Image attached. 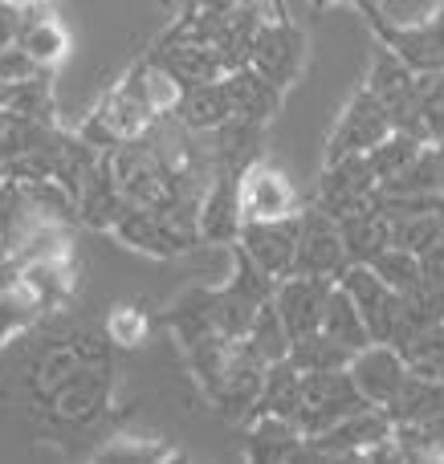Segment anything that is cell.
Here are the masks:
<instances>
[{"mask_svg": "<svg viewBox=\"0 0 444 464\" xmlns=\"http://www.w3.org/2000/svg\"><path fill=\"white\" fill-rule=\"evenodd\" d=\"M339 281L331 277H310V273H290V277L277 281L274 289V310L282 314L290 338L314 334L323 330V314H326V297Z\"/></svg>", "mask_w": 444, "mask_h": 464, "instance_id": "9a60e30c", "label": "cell"}, {"mask_svg": "<svg viewBox=\"0 0 444 464\" xmlns=\"http://www.w3.org/2000/svg\"><path fill=\"white\" fill-rule=\"evenodd\" d=\"M306 208L302 192L290 184L282 168L261 155L257 163L241 171V212L245 220H285V217H298Z\"/></svg>", "mask_w": 444, "mask_h": 464, "instance_id": "4fadbf2b", "label": "cell"}, {"mask_svg": "<svg viewBox=\"0 0 444 464\" xmlns=\"http://www.w3.org/2000/svg\"><path fill=\"white\" fill-rule=\"evenodd\" d=\"M339 228L351 265H372L391 245V217L380 212V204H367V208L351 212V217H339Z\"/></svg>", "mask_w": 444, "mask_h": 464, "instance_id": "4316f807", "label": "cell"}, {"mask_svg": "<svg viewBox=\"0 0 444 464\" xmlns=\"http://www.w3.org/2000/svg\"><path fill=\"white\" fill-rule=\"evenodd\" d=\"M372 269L380 273L383 281H388L396 294H412V289L424 285V273H420V256L408 253V248L400 245H388L380 256L372 261Z\"/></svg>", "mask_w": 444, "mask_h": 464, "instance_id": "60d3db41", "label": "cell"}, {"mask_svg": "<svg viewBox=\"0 0 444 464\" xmlns=\"http://www.w3.org/2000/svg\"><path fill=\"white\" fill-rule=\"evenodd\" d=\"M339 285L355 297L359 314L372 330V343H396L404 330V294H396L372 265H347Z\"/></svg>", "mask_w": 444, "mask_h": 464, "instance_id": "ba28073f", "label": "cell"}, {"mask_svg": "<svg viewBox=\"0 0 444 464\" xmlns=\"http://www.w3.org/2000/svg\"><path fill=\"white\" fill-rule=\"evenodd\" d=\"M0 106L16 114H29L37 122H57V106H53V70H37L33 78L0 86Z\"/></svg>", "mask_w": 444, "mask_h": 464, "instance_id": "4dcf8cb0", "label": "cell"}, {"mask_svg": "<svg viewBox=\"0 0 444 464\" xmlns=\"http://www.w3.org/2000/svg\"><path fill=\"white\" fill-rule=\"evenodd\" d=\"M106 334H111V343L119 346V351H139V346L147 343V334H151V318H147L143 305H114L111 314H106Z\"/></svg>", "mask_w": 444, "mask_h": 464, "instance_id": "b9f144b4", "label": "cell"}, {"mask_svg": "<svg viewBox=\"0 0 444 464\" xmlns=\"http://www.w3.org/2000/svg\"><path fill=\"white\" fill-rule=\"evenodd\" d=\"M208 151H212L217 171H236V176H241V171L249 168V163H257L261 151H265V122L233 114V119L220 122L217 130H208Z\"/></svg>", "mask_w": 444, "mask_h": 464, "instance_id": "603a6c76", "label": "cell"}, {"mask_svg": "<svg viewBox=\"0 0 444 464\" xmlns=\"http://www.w3.org/2000/svg\"><path fill=\"white\" fill-rule=\"evenodd\" d=\"M16 45H21L37 65H49V70L65 57L70 33L57 24L49 0H29V5H21V33H16Z\"/></svg>", "mask_w": 444, "mask_h": 464, "instance_id": "cb8c5ba5", "label": "cell"}, {"mask_svg": "<svg viewBox=\"0 0 444 464\" xmlns=\"http://www.w3.org/2000/svg\"><path fill=\"white\" fill-rule=\"evenodd\" d=\"M285 359H290L302 375H310V371H343V367H351L355 351H347L343 343H334L326 330H314V334L294 338Z\"/></svg>", "mask_w": 444, "mask_h": 464, "instance_id": "d6a6232c", "label": "cell"}, {"mask_svg": "<svg viewBox=\"0 0 444 464\" xmlns=\"http://www.w3.org/2000/svg\"><path fill=\"white\" fill-rule=\"evenodd\" d=\"M298 408H302V371L294 367L290 359L269 362L253 416H290L294 420V416H298Z\"/></svg>", "mask_w": 444, "mask_h": 464, "instance_id": "f1b7e54d", "label": "cell"}, {"mask_svg": "<svg viewBox=\"0 0 444 464\" xmlns=\"http://www.w3.org/2000/svg\"><path fill=\"white\" fill-rule=\"evenodd\" d=\"M367 24L375 29V37L383 45H391L416 73H429V70H444V0H437L429 16L420 21H404L400 24L396 16H388L380 5L363 8Z\"/></svg>", "mask_w": 444, "mask_h": 464, "instance_id": "7a4b0ae2", "label": "cell"}, {"mask_svg": "<svg viewBox=\"0 0 444 464\" xmlns=\"http://www.w3.org/2000/svg\"><path fill=\"white\" fill-rule=\"evenodd\" d=\"M16 33H21V5L0 0V49L16 45Z\"/></svg>", "mask_w": 444, "mask_h": 464, "instance_id": "7dc6e473", "label": "cell"}, {"mask_svg": "<svg viewBox=\"0 0 444 464\" xmlns=\"http://www.w3.org/2000/svg\"><path fill=\"white\" fill-rule=\"evenodd\" d=\"M163 326L179 338V346L200 334H212V285H192L163 310Z\"/></svg>", "mask_w": 444, "mask_h": 464, "instance_id": "f546056e", "label": "cell"}, {"mask_svg": "<svg viewBox=\"0 0 444 464\" xmlns=\"http://www.w3.org/2000/svg\"><path fill=\"white\" fill-rule=\"evenodd\" d=\"M367 400L363 392H359V383L351 379V371H310V375H302V408H298V428L306 436L314 432H326V428H334L339 420L355 416V411H363Z\"/></svg>", "mask_w": 444, "mask_h": 464, "instance_id": "277c9868", "label": "cell"}, {"mask_svg": "<svg viewBox=\"0 0 444 464\" xmlns=\"http://www.w3.org/2000/svg\"><path fill=\"white\" fill-rule=\"evenodd\" d=\"M391 130H396V122H391L388 106H383L367 86L355 90L351 102L343 106V114L334 119L323 163H334V160H343V155H367L375 143H383Z\"/></svg>", "mask_w": 444, "mask_h": 464, "instance_id": "52a82bcc", "label": "cell"}, {"mask_svg": "<svg viewBox=\"0 0 444 464\" xmlns=\"http://www.w3.org/2000/svg\"><path fill=\"white\" fill-rule=\"evenodd\" d=\"M396 351L404 354L412 375L444 379V322H432V326H420V330H412V334H404L396 343Z\"/></svg>", "mask_w": 444, "mask_h": 464, "instance_id": "e575fe53", "label": "cell"}, {"mask_svg": "<svg viewBox=\"0 0 444 464\" xmlns=\"http://www.w3.org/2000/svg\"><path fill=\"white\" fill-rule=\"evenodd\" d=\"M225 86H228V98H233V114L241 119H253V122H274L277 111H282V98L285 90L277 82H269L257 65H236V70L225 73Z\"/></svg>", "mask_w": 444, "mask_h": 464, "instance_id": "d4e9b609", "label": "cell"}, {"mask_svg": "<svg viewBox=\"0 0 444 464\" xmlns=\"http://www.w3.org/2000/svg\"><path fill=\"white\" fill-rule=\"evenodd\" d=\"M200 245H228L233 248L241 240L245 228V212H241V176L236 171H217L200 200Z\"/></svg>", "mask_w": 444, "mask_h": 464, "instance_id": "2e32d148", "label": "cell"}, {"mask_svg": "<svg viewBox=\"0 0 444 464\" xmlns=\"http://www.w3.org/2000/svg\"><path fill=\"white\" fill-rule=\"evenodd\" d=\"M122 204H127V196H122L119 179H114V168H111V155H98L94 171H90L86 179H82L78 196H73V220L86 228H102L111 232V225L119 220Z\"/></svg>", "mask_w": 444, "mask_h": 464, "instance_id": "44dd1931", "label": "cell"}, {"mask_svg": "<svg viewBox=\"0 0 444 464\" xmlns=\"http://www.w3.org/2000/svg\"><path fill=\"white\" fill-rule=\"evenodd\" d=\"M391 424H424V420L444 416V379H429V375H412L400 383L396 400L388 403Z\"/></svg>", "mask_w": 444, "mask_h": 464, "instance_id": "83f0119b", "label": "cell"}, {"mask_svg": "<svg viewBox=\"0 0 444 464\" xmlns=\"http://www.w3.org/2000/svg\"><path fill=\"white\" fill-rule=\"evenodd\" d=\"M176 119L184 122V127L200 130V135H208L220 122L233 119V98H228L225 78H208V82H196V86L179 90Z\"/></svg>", "mask_w": 444, "mask_h": 464, "instance_id": "484cf974", "label": "cell"}, {"mask_svg": "<svg viewBox=\"0 0 444 464\" xmlns=\"http://www.w3.org/2000/svg\"><path fill=\"white\" fill-rule=\"evenodd\" d=\"M351 256L343 245V228L331 212H323L318 204L298 212V261L294 273H310V277H331L339 281L347 273Z\"/></svg>", "mask_w": 444, "mask_h": 464, "instance_id": "30bf717a", "label": "cell"}, {"mask_svg": "<svg viewBox=\"0 0 444 464\" xmlns=\"http://www.w3.org/2000/svg\"><path fill=\"white\" fill-rule=\"evenodd\" d=\"M241 343H245V351L257 354V359L269 367V362H277V359H285V354H290L294 338H290V330H285L282 314L274 310V302H265L257 310V322H253V330L241 338Z\"/></svg>", "mask_w": 444, "mask_h": 464, "instance_id": "d590c367", "label": "cell"}, {"mask_svg": "<svg viewBox=\"0 0 444 464\" xmlns=\"http://www.w3.org/2000/svg\"><path fill=\"white\" fill-rule=\"evenodd\" d=\"M249 65H257L269 82H277L282 90H290L306 70V33L290 21V16H274L261 24L257 41H253Z\"/></svg>", "mask_w": 444, "mask_h": 464, "instance_id": "5bb4252c", "label": "cell"}, {"mask_svg": "<svg viewBox=\"0 0 444 464\" xmlns=\"http://www.w3.org/2000/svg\"><path fill=\"white\" fill-rule=\"evenodd\" d=\"M16 277H21V261H16L8 248H0V294H5V289H13Z\"/></svg>", "mask_w": 444, "mask_h": 464, "instance_id": "c3c4849f", "label": "cell"}, {"mask_svg": "<svg viewBox=\"0 0 444 464\" xmlns=\"http://www.w3.org/2000/svg\"><path fill=\"white\" fill-rule=\"evenodd\" d=\"M111 232L127 248H135V253H143V256H155V261H171V256L192 253V248L200 245V232L192 225L168 217V212L143 208V204H122Z\"/></svg>", "mask_w": 444, "mask_h": 464, "instance_id": "3957f363", "label": "cell"}, {"mask_svg": "<svg viewBox=\"0 0 444 464\" xmlns=\"http://www.w3.org/2000/svg\"><path fill=\"white\" fill-rule=\"evenodd\" d=\"M306 432L290 416H253L245 424V457L253 464H294L302 460Z\"/></svg>", "mask_w": 444, "mask_h": 464, "instance_id": "7402d4cb", "label": "cell"}, {"mask_svg": "<svg viewBox=\"0 0 444 464\" xmlns=\"http://www.w3.org/2000/svg\"><path fill=\"white\" fill-rule=\"evenodd\" d=\"M388 436H391L388 408L367 403L363 411L339 420V424L326 428V432L306 436L302 460H367V452H372L380 440H388Z\"/></svg>", "mask_w": 444, "mask_h": 464, "instance_id": "8992f818", "label": "cell"}, {"mask_svg": "<svg viewBox=\"0 0 444 464\" xmlns=\"http://www.w3.org/2000/svg\"><path fill=\"white\" fill-rule=\"evenodd\" d=\"M444 237V208L437 212H412V217H391V245L408 248V253H429Z\"/></svg>", "mask_w": 444, "mask_h": 464, "instance_id": "f35d334b", "label": "cell"}, {"mask_svg": "<svg viewBox=\"0 0 444 464\" xmlns=\"http://www.w3.org/2000/svg\"><path fill=\"white\" fill-rule=\"evenodd\" d=\"M37 322H41V305L33 302L21 285L5 289V294H0V351L13 346V338H21L24 330L37 326Z\"/></svg>", "mask_w": 444, "mask_h": 464, "instance_id": "ab89813d", "label": "cell"}, {"mask_svg": "<svg viewBox=\"0 0 444 464\" xmlns=\"http://www.w3.org/2000/svg\"><path fill=\"white\" fill-rule=\"evenodd\" d=\"M236 248H241V253H249L274 281L290 277L294 261H298V217H285V220H245Z\"/></svg>", "mask_w": 444, "mask_h": 464, "instance_id": "e0dca14e", "label": "cell"}, {"mask_svg": "<svg viewBox=\"0 0 444 464\" xmlns=\"http://www.w3.org/2000/svg\"><path fill=\"white\" fill-rule=\"evenodd\" d=\"M261 383H265V362L245 351V343H233L225 371H220V379L204 395L217 408V416H225L228 424H249L253 408H257Z\"/></svg>", "mask_w": 444, "mask_h": 464, "instance_id": "8fae6325", "label": "cell"}, {"mask_svg": "<svg viewBox=\"0 0 444 464\" xmlns=\"http://www.w3.org/2000/svg\"><path fill=\"white\" fill-rule=\"evenodd\" d=\"M323 330L334 338V343L347 346V351H363V346H372V330H367V322H363V314H359L355 297H351L343 285H334L331 297H326Z\"/></svg>", "mask_w": 444, "mask_h": 464, "instance_id": "1f68e13d", "label": "cell"}, {"mask_svg": "<svg viewBox=\"0 0 444 464\" xmlns=\"http://www.w3.org/2000/svg\"><path fill=\"white\" fill-rule=\"evenodd\" d=\"M375 196H380V176H375L367 155H343L334 163H323L314 204L323 212H331L334 220L375 204Z\"/></svg>", "mask_w": 444, "mask_h": 464, "instance_id": "9c48e42d", "label": "cell"}, {"mask_svg": "<svg viewBox=\"0 0 444 464\" xmlns=\"http://www.w3.org/2000/svg\"><path fill=\"white\" fill-rule=\"evenodd\" d=\"M236 5H249V0H236Z\"/></svg>", "mask_w": 444, "mask_h": 464, "instance_id": "816d5d0a", "label": "cell"}, {"mask_svg": "<svg viewBox=\"0 0 444 464\" xmlns=\"http://www.w3.org/2000/svg\"><path fill=\"white\" fill-rule=\"evenodd\" d=\"M114 367H82L53 400L45 403L49 420L62 428H94L111 408V387H114Z\"/></svg>", "mask_w": 444, "mask_h": 464, "instance_id": "7c38bea8", "label": "cell"}, {"mask_svg": "<svg viewBox=\"0 0 444 464\" xmlns=\"http://www.w3.org/2000/svg\"><path fill=\"white\" fill-rule=\"evenodd\" d=\"M416 98H420V122H424V135L437 143L444 135V70H429L420 73V90H416Z\"/></svg>", "mask_w": 444, "mask_h": 464, "instance_id": "7bdbcfd3", "label": "cell"}, {"mask_svg": "<svg viewBox=\"0 0 444 464\" xmlns=\"http://www.w3.org/2000/svg\"><path fill=\"white\" fill-rule=\"evenodd\" d=\"M37 70H49V65H37L21 45H8L0 49V86H13V82L33 78Z\"/></svg>", "mask_w": 444, "mask_h": 464, "instance_id": "f6af8a7d", "label": "cell"}, {"mask_svg": "<svg viewBox=\"0 0 444 464\" xmlns=\"http://www.w3.org/2000/svg\"><path fill=\"white\" fill-rule=\"evenodd\" d=\"M437 160H440V184H444V135L437 139Z\"/></svg>", "mask_w": 444, "mask_h": 464, "instance_id": "681fc988", "label": "cell"}, {"mask_svg": "<svg viewBox=\"0 0 444 464\" xmlns=\"http://www.w3.org/2000/svg\"><path fill=\"white\" fill-rule=\"evenodd\" d=\"M13 5H29V0H13Z\"/></svg>", "mask_w": 444, "mask_h": 464, "instance_id": "f907efd6", "label": "cell"}, {"mask_svg": "<svg viewBox=\"0 0 444 464\" xmlns=\"http://www.w3.org/2000/svg\"><path fill=\"white\" fill-rule=\"evenodd\" d=\"M429 147V139H420V135H412V130H391L383 143H375L372 151H367V160H372V168H375V176H380V184H388L391 176H400V171L408 168V163L416 160V155Z\"/></svg>", "mask_w": 444, "mask_h": 464, "instance_id": "8d00e7d4", "label": "cell"}, {"mask_svg": "<svg viewBox=\"0 0 444 464\" xmlns=\"http://www.w3.org/2000/svg\"><path fill=\"white\" fill-rule=\"evenodd\" d=\"M179 102V82L163 70L155 57H143L139 65H130V73L90 111V119L82 122L78 135L86 143H94L98 151H111L119 143L143 139L155 127V119H163L168 111H176Z\"/></svg>", "mask_w": 444, "mask_h": 464, "instance_id": "6da1fadb", "label": "cell"}, {"mask_svg": "<svg viewBox=\"0 0 444 464\" xmlns=\"http://www.w3.org/2000/svg\"><path fill=\"white\" fill-rule=\"evenodd\" d=\"M151 57L179 82V90L196 86V82H208V78H225L228 73L225 62H220V53H217V45L188 37V33H179L176 24H171L168 37L151 49Z\"/></svg>", "mask_w": 444, "mask_h": 464, "instance_id": "d6986e66", "label": "cell"}, {"mask_svg": "<svg viewBox=\"0 0 444 464\" xmlns=\"http://www.w3.org/2000/svg\"><path fill=\"white\" fill-rule=\"evenodd\" d=\"M257 310L261 305L253 302V297L236 294L228 281L225 285H212V330H217V334L241 343V338L253 330V322H257Z\"/></svg>", "mask_w": 444, "mask_h": 464, "instance_id": "836d02e7", "label": "cell"}, {"mask_svg": "<svg viewBox=\"0 0 444 464\" xmlns=\"http://www.w3.org/2000/svg\"><path fill=\"white\" fill-rule=\"evenodd\" d=\"M82 367H86V362L78 359V351L70 346V338L49 334L41 346H33L29 362H24V392H29V400L37 403V408H45V403L53 400V395L62 392Z\"/></svg>", "mask_w": 444, "mask_h": 464, "instance_id": "ac0fdd59", "label": "cell"}, {"mask_svg": "<svg viewBox=\"0 0 444 464\" xmlns=\"http://www.w3.org/2000/svg\"><path fill=\"white\" fill-rule=\"evenodd\" d=\"M380 192H396V196H420V192H444L440 184V160H437V143H429L400 176H391L388 184H380Z\"/></svg>", "mask_w": 444, "mask_h": 464, "instance_id": "74e56055", "label": "cell"}, {"mask_svg": "<svg viewBox=\"0 0 444 464\" xmlns=\"http://www.w3.org/2000/svg\"><path fill=\"white\" fill-rule=\"evenodd\" d=\"M420 273H424V285L444 294V237L429 248V253H420Z\"/></svg>", "mask_w": 444, "mask_h": 464, "instance_id": "bcb514c9", "label": "cell"}, {"mask_svg": "<svg viewBox=\"0 0 444 464\" xmlns=\"http://www.w3.org/2000/svg\"><path fill=\"white\" fill-rule=\"evenodd\" d=\"M367 90L388 106L391 122H396L400 130H412V135L429 139L424 135V122H420V98H416V90H420V73H416L391 45H383V41L375 45L372 73H367Z\"/></svg>", "mask_w": 444, "mask_h": 464, "instance_id": "5b68a950", "label": "cell"}, {"mask_svg": "<svg viewBox=\"0 0 444 464\" xmlns=\"http://www.w3.org/2000/svg\"><path fill=\"white\" fill-rule=\"evenodd\" d=\"M171 457L159 440H143V436H114L111 449L98 452V460H130V464H143V460H163Z\"/></svg>", "mask_w": 444, "mask_h": 464, "instance_id": "ee69618b", "label": "cell"}, {"mask_svg": "<svg viewBox=\"0 0 444 464\" xmlns=\"http://www.w3.org/2000/svg\"><path fill=\"white\" fill-rule=\"evenodd\" d=\"M347 371L359 383L363 400L375 403V408H388V403L396 400L400 383L408 379L404 354H400L391 343H372V346H363V351H355V359H351Z\"/></svg>", "mask_w": 444, "mask_h": 464, "instance_id": "ffe728a7", "label": "cell"}]
</instances>
